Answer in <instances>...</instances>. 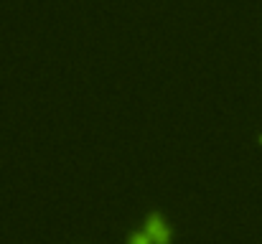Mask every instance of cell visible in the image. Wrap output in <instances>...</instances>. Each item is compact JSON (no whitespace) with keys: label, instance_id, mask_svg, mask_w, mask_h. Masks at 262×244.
I'll use <instances>...</instances> for the list:
<instances>
[{"label":"cell","instance_id":"obj_1","mask_svg":"<svg viewBox=\"0 0 262 244\" xmlns=\"http://www.w3.org/2000/svg\"><path fill=\"white\" fill-rule=\"evenodd\" d=\"M143 232L153 239V244H168L171 242V229H168L166 219H163V216H158V214H150V216H148V221H145Z\"/></svg>","mask_w":262,"mask_h":244},{"label":"cell","instance_id":"obj_2","mask_svg":"<svg viewBox=\"0 0 262 244\" xmlns=\"http://www.w3.org/2000/svg\"><path fill=\"white\" fill-rule=\"evenodd\" d=\"M127 244H153V239H150V237L140 229L138 234H133V237H130V242H127Z\"/></svg>","mask_w":262,"mask_h":244}]
</instances>
